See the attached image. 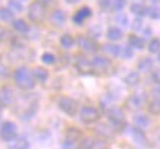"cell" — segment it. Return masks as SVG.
I'll return each mask as SVG.
<instances>
[{
  "label": "cell",
  "instance_id": "obj_47",
  "mask_svg": "<svg viewBox=\"0 0 160 149\" xmlns=\"http://www.w3.org/2000/svg\"><path fill=\"white\" fill-rule=\"evenodd\" d=\"M151 2H153L154 5H157V3H160V0H151Z\"/></svg>",
  "mask_w": 160,
  "mask_h": 149
},
{
  "label": "cell",
  "instance_id": "obj_1",
  "mask_svg": "<svg viewBox=\"0 0 160 149\" xmlns=\"http://www.w3.org/2000/svg\"><path fill=\"white\" fill-rule=\"evenodd\" d=\"M13 79L16 82V85L22 89H32L34 88V77L32 73L29 72L27 68H18L13 73Z\"/></svg>",
  "mask_w": 160,
  "mask_h": 149
},
{
  "label": "cell",
  "instance_id": "obj_45",
  "mask_svg": "<svg viewBox=\"0 0 160 149\" xmlns=\"http://www.w3.org/2000/svg\"><path fill=\"white\" fill-rule=\"evenodd\" d=\"M37 2H38L40 5H43L44 7H46V6H49V5H52V3H53V0H37Z\"/></svg>",
  "mask_w": 160,
  "mask_h": 149
},
{
  "label": "cell",
  "instance_id": "obj_17",
  "mask_svg": "<svg viewBox=\"0 0 160 149\" xmlns=\"http://www.w3.org/2000/svg\"><path fill=\"white\" fill-rule=\"evenodd\" d=\"M134 123H135V126L137 127H140V129H147V127L150 126V120L142 114L135 115V117H134Z\"/></svg>",
  "mask_w": 160,
  "mask_h": 149
},
{
  "label": "cell",
  "instance_id": "obj_32",
  "mask_svg": "<svg viewBox=\"0 0 160 149\" xmlns=\"http://www.w3.org/2000/svg\"><path fill=\"white\" fill-rule=\"evenodd\" d=\"M41 60H43V63H46V64H54L56 57H54V54H52V53H44L43 56H41Z\"/></svg>",
  "mask_w": 160,
  "mask_h": 149
},
{
  "label": "cell",
  "instance_id": "obj_13",
  "mask_svg": "<svg viewBox=\"0 0 160 149\" xmlns=\"http://www.w3.org/2000/svg\"><path fill=\"white\" fill-rule=\"evenodd\" d=\"M50 22L53 25H56V26H62V25L66 22V15H65V12L60 9L53 10L52 15H50Z\"/></svg>",
  "mask_w": 160,
  "mask_h": 149
},
{
  "label": "cell",
  "instance_id": "obj_7",
  "mask_svg": "<svg viewBox=\"0 0 160 149\" xmlns=\"http://www.w3.org/2000/svg\"><path fill=\"white\" fill-rule=\"evenodd\" d=\"M146 101V98H144V94L142 92H134L132 95H129V98L126 100V107L129 108V110H138L142 107Z\"/></svg>",
  "mask_w": 160,
  "mask_h": 149
},
{
  "label": "cell",
  "instance_id": "obj_34",
  "mask_svg": "<svg viewBox=\"0 0 160 149\" xmlns=\"http://www.w3.org/2000/svg\"><path fill=\"white\" fill-rule=\"evenodd\" d=\"M147 15H148L150 18H153V19H159L160 18V9L159 7H148Z\"/></svg>",
  "mask_w": 160,
  "mask_h": 149
},
{
  "label": "cell",
  "instance_id": "obj_22",
  "mask_svg": "<svg viewBox=\"0 0 160 149\" xmlns=\"http://www.w3.org/2000/svg\"><path fill=\"white\" fill-rule=\"evenodd\" d=\"M138 82H140V75H138V72H129L125 76V83L126 85L134 86V85H137Z\"/></svg>",
  "mask_w": 160,
  "mask_h": 149
},
{
  "label": "cell",
  "instance_id": "obj_25",
  "mask_svg": "<svg viewBox=\"0 0 160 149\" xmlns=\"http://www.w3.org/2000/svg\"><path fill=\"white\" fill-rule=\"evenodd\" d=\"M129 45H131V48L142 50V48H144V41H142V38H140V37L132 35V37H129Z\"/></svg>",
  "mask_w": 160,
  "mask_h": 149
},
{
  "label": "cell",
  "instance_id": "obj_50",
  "mask_svg": "<svg viewBox=\"0 0 160 149\" xmlns=\"http://www.w3.org/2000/svg\"><path fill=\"white\" fill-rule=\"evenodd\" d=\"M22 2H25V0H22Z\"/></svg>",
  "mask_w": 160,
  "mask_h": 149
},
{
  "label": "cell",
  "instance_id": "obj_15",
  "mask_svg": "<svg viewBox=\"0 0 160 149\" xmlns=\"http://www.w3.org/2000/svg\"><path fill=\"white\" fill-rule=\"evenodd\" d=\"M31 73H32V77L37 79L38 82H46L47 77H49V72H47L46 69H41V68H35Z\"/></svg>",
  "mask_w": 160,
  "mask_h": 149
},
{
  "label": "cell",
  "instance_id": "obj_20",
  "mask_svg": "<svg viewBox=\"0 0 160 149\" xmlns=\"http://www.w3.org/2000/svg\"><path fill=\"white\" fill-rule=\"evenodd\" d=\"M13 24V28L18 31V32H22V34H25V32H28L29 31V25H27V22L22 19H16L12 22Z\"/></svg>",
  "mask_w": 160,
  "mask_h": 149
},
{
  "label": "cell",
  "instance_id": "obj_44",
  "mask_svg": "<svg viewBox=\"0 0 160 149\" xmlns=\"http://www.w3.org/2000/svg\"><path fill=\"white\" fill-rule=\"evenodd\" d=\"M153 94H154L156 96H159V98H160V83H157V85L153 88Z\"/></svg>",
  "mask_w": 160,
  "mask_h": 149
},
{
  "label": "cell",
  "instance_id": "obj_38",
  "mask_svg": "<svg viewBox=\"0 0 160 149\" xmlns=\"http://www.w3.org/2000/svg\"><path fill=\"white\" fill-rule=\"evenodd\" d=\"M112 6L116 10H121V9H123V6H125V0H115V2H112Z\"/></svg>",
  "mask_w": 160,
  "mask_h": 149
},
{
  "label": "cell",
  "instance_id": "obj_46",
  "mask_svg": "<svg viewBox=\"0 0 160 149\" xmlns=\"http://www.w3.org/2000/svg\"><path fill=\"white\" fill-rule=\"evenodd\" d=\"M66 3H69V5H73V3H78L79 0H65Z\"/></svg>",
  "mask_w": 160,
  "mask_h": 149
},
{
  "label": "cell",
  "instance_id": "obj_19",
  "mask_svg": "<svg viewBox=\"0 0 160 149\" xmlns=\"http://www.w3.org/2000/svg\"><path fill=\"white\" fill-rule=\"evenodd\" d=\"M151 68H153V60H151V58L144 57L138 62V70H140V72H147V70H150Z\"/></svg>",
  "mask_w": 160,
  "mask_h": 149
},
{
  "label": "cell",
  "instance_id": "obj_26",
  "mask_svg": "<svg viewBox=\"0 0 160 149\" xmlns=\"http://www.w3.org/2000/svg\"><path fill=\"white\" fill-rule=\"evenodd\" d=\"M148 111H150L151 114H160V100L159 98H156V100H151L148 102Z\"/></svg>",
  "mask_w": 160,
  "mask_h": 149
},
{
  "label": "cell",
  "instance_id": "obj_40",
  "mask_svg": "<svg viewBox=\"0 0 160 149\" xmlns=\"http://www.w3.org/2000/svg\"><path fill=\"white\" fill-rule=\"evenodd\" d=\"M0 76H2V77H8V76H9V69L6 68V66H2V64H0Z\"/></svg>",
  "mask_w": 160,
  "mask_h": 149
},
{
  "label": "cell",
  "instance_id": "obj_43",
  "mask_svg": "<svg viewBox=\"0 0 160 149\" xmlns=\"http://www.w3.org/2000/svg\"><path fill=\"white\" fill-rule=\"evenodd\" d=\"M153 79H154L157 83H160V69H159V70H154V72H153Z\"/></svg>",
  "mask_w": 160,
  "mask_h": 149
},
{
  "label": "cell",
  "instance_id": "obj_29",
  "mask_svg": "<svg viewBox=\"0 0 160 149\" xmlns=\"http://www.w3.org/2000/svg\"><path fill=\"white\" fill-rule=\"evenodd\" d=\"M94 145H96L94 139H91V137H85L82 142H79L78 149H94Z\"/></svg>",
  "mask_w": 160,
  "mask_h": 149
},
{
  "label": "cell",
  "instance_id": "obj_21",
  "mask_svg": "<svg viewBox=\"0 0 160 149\" xmlns=\"http://www.w3.org/2000/svg\"><path fill=\"white\" fill-rule=\"evenodd\" d=\"M147 10H148V7H146L142 3H134V5L131 6V12L134 15H138V16L147 15Z\"/></svg>",
  "mask_w": 160,
  "mask_h": 149
},
{
  "label": "cell",
  "instance_id": "obj_27",
  "mask_svg": "<svg viewBox=\"0 0 160 149\" xmlns=\"http://www.w3.org/2000/svg\"><path fill=\"white\" fill-rule=\"evenodd\" d=\"M132 137H134V140H135L138 145H146V135H144L141 130L134 129V132H132Z\"/></svg>",
  "mask_w": 160,
  "mask_h": 149
},
{
  "label": "cell",
  "instance_id": "obj_12",
  "mask_svg": "<svg viewBox=\"0 0 160 149\" xmlns=\"http://www.w3.org/2000/svg\"><path fill=\"white\" fill-rule=\"evenodd\" d=\"M75 68L79 73H88L92 69V66L88 58H85L84 56H77L75 57Z\"/></svg>",
  "mask_w": 160,
  "mask_h": 149
},
{
  "label": "cell",
  "instance_id": "obj_35",
  "mask_svg": "<svg viewBox=\"0 0 160 149\" xmlns=\"http://www.w3.org/2000/svg\"><path fill=\"white\" fill-rule=\"evenodd\" d=\"M88 34L91 35V37H94V38H98V37L102 35V29L98 28L97 25H92L91 28L88 29Z\"/></svg>",
  "mask_w": 160,
  "mask_h": 149
},
{
  "label": "cell",
  "instance_id": "obj_8",
  "mask_svg": "<svg viewBox=\"0 0 160 149\" xmlns=\"http://www.w3.org/2000/svg\"><path fill=\"white\" fill-rule=\"evenodd\" d=\"M98 111L94 108V107H84L81 110V120L87 124H91V123H96L98 120Z\"/></svg>",
  "mask_w": 160,
  "mask_h": 149
},
{
  "label": "cell",
  "instance_id": "obj_41",
  "mask_svg": "<svg viewBox=\"0 0 160 149\" xmlns=\"http://www.w3.org/2000/svg\"><path fill=\"white\" fill-rule=\"evenodd\" d=\"M8 37H9V32L5 28H0V41H5Z\"/></svg>",
  "mask_w": 160,
  "mask_h": 149
},
{
  "label": "cell",
  "instance_id": "obj_24",
  "mask_svg": "<svg viewBox=\"0 0 160 149\" xmlns=\"http://www.w3.org/2000/svg\"><path fill=\"white\" fill-rule=\"evenodd\" d=\"M0 19L3 22H13V13L10 9L6 7H0Z\"/></svg>",
  "mask_w": 160,
  "mask_h": 149
},
{
  "label": "cell",
  "instance_id": "obj_4",
  "mask_svg": "<svg viewBox=\"0 0 160 149\" xmlns=\"http://www.w3.org/2000/svg\"><path fill=\"white\" fill-rule=\"evenodd\" d=\"M79 139H81V132L78 129H75V127H71V129H68V132H66L65 142L62 143V148L63 149H72Z\"/></svg>",
  "mask_w": 160,
  "mask_h": 149
},
{
  "label": "cell",
  "instance_id": "obj_42",
  "mask_svg": "<svg viewBox=\"0 0 160 149\" xmlns=\"http://www.w3.org/2000/svg\"><path fill=\"white\" fill-rule=\"evenodd\" d=\"M132 28L135 29V31H138V29L142 28V22H141V19H135V21H134V25H132Z\"/></svg>",
  "mask_w": 160,
  "mask_h": 149
},
{
  "label": "cell",
  "instance_id": "obj_48",
  "mask_svg": "<svg viewBox=\"0 0 160 149\" xmlns=\"http://www.w3.org/2000/svg\"><path fill=\"white\" fill-rule=\"evenodd\" d=\"M0 119H2V108H0Z\"/></svg>",
  "mask_w": 160,
  "mask_h": 149
},
{
  "label": "cell",
  "instance_id": "obj_10",
  "mask_svg": "<svg viewBox=\"0 0 160 149\" xmlns=\"http://www.w3.org/2000/svg\"><path fill=\"white\" fill-rule=\"evenodd\" d=\"M91 13H92V10L88 7V6H84V7H81L79 10H77L75 12V15H73V24L75 25H82L85 21L88 19V18H91Z\"/></svg>",
  "mask_w": 160,
  "mask_h": 149
},
{
  "label": "cell",
  "instance_id": "obj_11",
  "mask_svg": "<svg viewBox=\"0 0 160 149\" xmlns=\"http://www.w3.org/2000/svg\"><path fill=\"white\" fill-rule=\"evenodd\" d=\"M91 66H92V69H96L98 72H104V70H107V69L110 68V60L103 57V56H96L91 60Z\"/></svg>",
  "mask_w": 160,
  "mask_h": 149
},
{
  "label": "cell",
  "instance_id": "obj_33",
  "mask_svg": "<svg viewBox=\"0 0 160 149\" xmlns=\"http://www.w3.org/2000/svg\"><path fill=\"white\" fill-rule=\"evenodd\" d=\"M116 21H118V24L122 25L123 28L129 25V19H128V16H126L125 13H119V15H118V16H116Z\"/></svg>",
  "mask_w": 160,
  "mask_h": 149
},
{
  "label": "cell",
  "instance_id": "obj_18",
  "mask_svg": "<svg viewBox=\"0 0 160 149\" xmlns=\"http://www.w3.org/2000/svg\"><path fill=\"white\" fill-rule=\"evenodd\" d=\"M102 50L106 54H109V56H113V57L121 53V47H118L116 44H104L102 47Z\"/></svg>",
  "mask_w": 160,
  "mask_h": 149
},
{
  "label": "cell",
  "instance_id": "obj_23",
  "mask_svg": "<svg viewBox=\"0 0 160 149\" xmlns=\"http://www.w3.org/2000/svg\"><path fill=\"white\" fill-rule=\"evenodd\" d=\"M107 38L110 40V41H118V40L122 38V31L119 28H109L107 31Z\"/></svg>",
  "mask_w": 160,
  "mask_h": 149
},
{
  "label": "cell",
  "instance_id": "obj_5",
  "mask_svg": "<svg viewBox=\"0 0 160 149\" xmlns=\"http://www.w3.org/2000/svg\"><path fill=\"white\" fill-rule=\"evenodd\" d=\"M16 126H15V123H12V121H6V123H3V126H2V129H0V135H2V137L6 140V142H10V140H13L15 137H16Z\"/></svg>",
  "mask_w": 160,
  "mask_h": 149
},
{
  "label": "cell",
  "instance_id": "obj_9",
  "mask_svg": "<svg viewBox=\"0 0 160 149\" xmlns=\"http://www.w3.org/2000/svg\"><path fill=\"white\" fill-rule=\"evenodd\" d=\"M78 45H79V48H82V51H85V53H96L98 50L97 44L94 43L91 38L85 37V35H79Z\"/></svg>",
  "mask_w": 160,
  "mask_h": 149
},
{
  "label": "cell",
  "instance_id": "obj_36",
  "mask_svg": "<svg viewBox=\"0 0 160 149\" xmlns=\"http://www.w3.org/2000/svg\"><path fill=\"white\" fill-rule=\"evenodd\" d=\"M107 130H112V127L109 129V127H107L106 124H100V126L97 127V132L100 133V135L107 136V137H109V136H112V132H107Z\"/></svg>",
  "mask_w": 160,
  "mask_h": 149
},
{
  "label": "cell",
  "instance_id": "obj_31",
  "mask_svg": "<svg viewBox=\"0 0 160 149\" xmlns=\"http://www.w3.org/2000/svg\"><path fill=\"white\" fill-rule=\"evenodd\" d=\"M9 9L13 10V12H22L24 6H22V3L18 2V0H10L9 2Z\"/></svg>",
  "mask_w": 160,
  "mask_h": 149
},
{
  "label": "cell",
  "instance_id": "obj_39",
  "mask_svg": "<svg viewBox=\"0 0 160 149\" xmlns=\"http://www.w3.org/2000/svg\"><path fill=\"white\" fill-rule=\"evenodd\" d=\"M98 5L102 6L103 9H109L112 6V0H98Z\"/></svg>",
  "mask_w": 160,
  "mask_h": 149
},
{
  "label": "cell",
  "instance_id": "obj_30",
  "mask_svg": "<svg viewBox=\"0 0 160 149\" xmlns=\"http://www.w3.org/2000/svg\"><path fill=\"white\" fill-rule=\"evenodd\" d=\"M159 48H160V40L159 38H153L148 43V50L150 53H159Z\"/></svg>",
  "mask_w": 160,
  "mask_h": 149
},
{
  "label": "cell",
  "instance_id": "obj_49",
  "mask_svg": "<svg viewBox=\"0 0 160 149\" xmlns=\"http://www.w3.org/2000/svg\"><path fill=\"white\" fill-rule=\"evenodd\" d=\"M159 62H160V53H159Z\"/></svg>",
  "mask_w": 160,
  "mask_h": 149
},
{
  "label": "cell",
  "instance_id": "obj_14",
  "mask_svg": "<svg viewBox=\"0 0 160 149\" xmlns=\"http://www.w3.org/2000/svg\"><path fill=\"white\" fill-rule=\"evenodd\" d=\"M9 149H29V142L24 137H15L9 142Z\"/></svg>",
  "mask_w": 160,
  "mask_h": 149
},
{
  "label": "cell",
  "instance_id": "obj_2",
  "mask_svg": "<svg viewBox=\"0 0 160 149\" xmlns=\"http://www.w3.org/2000/svg\"><path fill=\"white\" fill-rule=\"evenodd\" d=\"M28 18L29 21H32L34 24H40L43 22L44 18H46V7L43 5H40L38 2H34L29 5L28 9Z\"/></svg>",
  "mask_w": 160,
  "mask_h": 149
},
{
  "label": "cell",
  "instance_id": "obj_3",
  "mask_svg": "<svg viewBox=\"0 0 160 149\" xmlns=\"http://www.w3.org/2000/svg\"><path fill=\"white\" fill-rule=\"evenodd\" d=\"M58 105L65 114H68V115H75L78 111L77 101L72 100V98H69V96H62V98H59Z\"/></svg>",
  "mask_w": 160,
  "mask_h": 149
},
{
  "label": "cell",
  "instance_id": "obj_28",
  "mask_svg": "<svg viewBox=\"0 0 160 149\" xmlns=\"http://www.w3.org/2000/svg\"><path fill=\"white\" fill-rule=\"evenodd\" d=\"M73 43H75V41H73V38L69 34H65L60 37V44H62L63 48H71L73 45Z\"/></svg>",
  "mask_w": 160,
  "mask_h": 149
},
{
  "label": "cell",
  "instance_id": "obj_16",
  "mask_svg": "<svg viewBox=\"0 0 160 149\" xmlns=\"http://www.w3.org/2000/svg\"><path fill=\"white\" fill-rule=\"evenodd\" d=\"M123 111L118 107H112L109 110V120H118V121H125L123 120Z\"/></svg>",
  "mask_w": 160,
  "mask_h": 149
},
{
  "label": "cell",
  "instance_id": "obj_6",
  "mask_svg": "<svg viewBox=\"0 0 160 149\" xmlns=\"http://www.w3.org/2000/svg\"><path fill=\"white\" fill-rule=\"evenodd\" d=\"M15 101V94L12 88L9 86H0V105L2 107H9Z\"/></svg>",
  "mask_w": 160,
  "mask_h": 149
},
{
  "label": "cell",
  "instance_id": "obj_37",
  "mask_svg": "<svg viewBox=\"0 0 160 149\" xmlns=\"http://www.w3.org/2000/svg\"><path fill=\"white\" fill-rule=\"evenodd\" d=\"M134 48H131V47H123V50H122V57H125V58H129V57H132V54H134V51H132Z\"/></svg>",
  "mask_w": 160,
  "mask_h": 149
}]
</instances>
